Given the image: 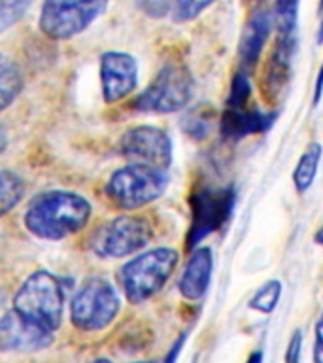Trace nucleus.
Returning a JSON list of instances; mask_svg holds the SVG:
<instances>
[{
	"label": "nucleus",
	"instance_id": "nucleus-1",
	"mask_svg": "<svg viewBox=\"0 0 323 363\" xmlns=\"http://www.w3.org/2000/svg\"><path fill=\"white\" fill-rule=\"evenodd\" d=\"M93 206L84 195L67 189H50L28 203L23 223L40 240H64L87 227Z\"/></svg>",
	"mask_w": 323,
	"mask_h": 363
},
{
	"label": "nucleus",
	"instance_id": "nucleus-2",
	"mask_svg": "<svg viewBox=\"0 0 323 363\" xmlns=\"http://www.w3.org/2000/svg\"><path fill=\"white\" fill-rule=\"evenodd\" d=\"M180 254L172 248L161 246L136 254L119 269V286L132 305L152 299L164 288L178 265Z\"/></svg>",
	"mask_w": 323,
	"mask_h": 363
},
{
	"label": "nucleus",
	"instance_id": "nucleus-3",
	"mask_svg": "<svg viewBox=\"0 0 323 363\" xmlns=\"http://www.w3.org/2000/svg\"><path fill=\"white\" fill-rule=\"evenodd\" d=\"M169 180V170L142 163H129L113 170L104 186V193L113 206L132 212L157 201L166 191Z\"/></svg>",
	"mask_w": 323,
	"mask_h": 363
},
{
	"label": "nucleus",
	"instance_id": "nucleus-4",
	"mask_svg": "<svg viewBox=\"0 0 323 363\" xmlns=\"http://www.w3.org/2000/svg\"><path fill=\"white\" fill-rule=\"evenodd\" d=\"M13 311L51 333L57 331L64 314L61 280L45 269L30 272L13 297Z\"/></svg>",
	"mask_w": 323,
	"mask_h": 363
},
{
	"label": "nucleus",
	"instance_id": "nucleus-5",
	"mask_svg": "<svg viewBox=\"0 0 323 363\" xmlns=\"http://www.w3.org/2000/svg\"><path fill=\"white\" fill-rule=\"evenodd\" d=\"M152 223L138 214H121L91 233L87 246L101 259H121L138 254L152 242Z\"/></svg>",
	"mask_w": 323,
	"mask_h": 363
},
{
	"label": "nucleus",
	"instance_id": "nucleus-6",
	"mask_svg": "<svg viewBox=\"0 0 323 363\" xmlns=\"http://www.w3.org/2000/svg\"><path fill=\"white\" fill-rule=\"evenodd\" d=\"M195 93L191 70L180 62L164 65L155 78L146 85V89L136 95L132 101L136 112L142 113H164L180 112L191 102Z\"/></svg>",
	"mask_w": 323,
	"mask_h": 363
},
{
	"label": "nucleus",
	"instance_id": "nucleus-7",
	"mask_svg": "<svg viewBox=\"0 0 323 363\" xmlns=\"http://www.w3.org/2000/svg\"><path fill=\"white\" fill-rule=\"evenodd\" d=\"M121 306L118 289L101 277L87 278L70 301V322L78 331L96 333L115 320Z\"/></svg>",
	"mask_w": 323,
	"mask_h": 363
},
{
	"label": "nucleus",
	"instance_id": "nucleus-8",
	"mask_svg": "<svg viewBox=\"0 0 323 363\" xmlns=\"http://www.w3.org/2000/svg\"><path fill=\"white\" fill-rule=\"evenodd\" d=\"M110 0H44L38 27L51 40H70L106 11Z\"/></svg>",
	"mask_w": 323,
	"mask_h": 363
},
{
	"label": "nucleus",
	"instance_id": "nucleus-9",
	"mask_svg": "<svg viewBox=\"0 0 323 363\" xmlns=\"http://www.w3.org/2000/svg\"><path fill=\"white\" fill-rule=\"evenodd\" d=\"M234 193L231 189L203 187L191 197V227L187 233V248H197L198 242L217 231L232 212Z\"/></svg>",
	"mask_w": 323,
	"mask_h": 363
},
{
	"label": "nucleus",
	"instance_id": "nucleus-10",
	"mask_svg": "<svg viewBox=\"0 0 323 363\" xmlns=\"http://www.w3.org/2000/svg\"><path fill=\"white\" fill-rule=\"evenodd\" d=\"M119 153L130 163L149 164L169 170L174 159V146L166 130L155 125H136L123 133L119 140Z\"/></svg>",
	"mask_w": 323,
	"mask_h": 363
},
{
	"label": "nucleus",
	"instance_id": "nucleus-11",
	"mask_svg": "<svg viewBox=\"0 0 323 363\" xmlns=\"http://www.w3.org/2000/svg\"><path fill=\"white\" fill-rule=\"evenodd\" d=\"M101 89L106 104H115L138 87V62L125 51H106L101 55Z\"/></svg>",
	"mask_w": 323,
	"mask_h": 363
},
{
	"label": "nucleus",
	"instance_id": "nucleus-12",
	"mask_svg": "<svg viewBox=\"0 0 323 363\" xmlns=\"http://www.w3.org/2000/svg\"><path fill=\"white\" fill-rule=\"evenodd\" d=\"M53 342V333L30 322L13 308L0 318V352H38Z\"/></svg>",
	"mask_w": 323,
	"mask_h": 363
},
{
	"label": "nucleus",
	"instance_id": "nucleus-13",
	"mask_svg": "<svg viewBox=\"0 0 323 363\" xmlns=\"http://www.w3.org/2000/svg\"><path fill=\"white\" fill-rule=\"evenodd\" d=\"M214 271V254L208 246H197L191 250V255L181 272L178 289L183 299L198 301L203 299L210 288Z\"/></svg>",
	"mask_w": 323,
	"mask_h": 363
},
{
	"label": "nucleus",
	"instance_id": "nucleus-14",
	"mask_svg": "<svg viewBox=\"0 0 323 363\" xmlns=\"http://www.w3.org/2000/svg\"><path fill=\"white\" fill-rule=\"evenodd\" d=\"M272 30V17L271 11L257 10L254 11L249 19L244 25V30L240 34V42H238V55L240 61L246 67H254L259 61L263 48H265L266 40L271 36Z\"/></svg>",
	"mask_w": 323,
	"mask_h": 363
},
{
	"label": "nucleus",
	"instance_id": "nucleus-15",
	"mask_svg": "<svg viewBox=\"0 0 323 363\" xmlns=\"http://www.w3.org/2000/svg\"><path fill=\"white\" fill-rule=\"evenodd\" d=\"M274 118L276 113H265L257 108H227L221 118V133L229 138H242V136L265 133Z\"/></svg>",
	"mask_w": 323,
	"mask_h": 363
},
{
	"label": "nucleus",
	"instance_id": "nucleus-16",
	"mask_svg": "<svg viewBox=\"0 0 323 363\" xmlns=\"http://www.w3.org/2000/svg\"><path fill=\"white\" fill-rule=\"evenodd\" d=\"M23 85L25 79L19 65L4 53H0V113L17 101V96L21 95Z\"/></svg>",
	"mask_w": 323,
	"mask_h": 363
},
{
	"label": "nucleus",
	"instance_id": "nucleus-17",
	"mask_svg": "<svg viewBox=\"0 0 323 363\" xmlns=\"http://www.w3.org/2000/svg\"><path fill=\"white\" fill-rule=\"evenodd\" d=\"M319 159H322V144L312 142L310 146L302 152L293 170V186L299 193L308 191L312 187V184L316 180Z\"/></svg>",
	"mask_w": 323,
	"mask_h": 363
},
{
	"label": "nucleus",
	"instance_id": "nucleus-18",
	"mask_svg": "<svg viewBox=\"0 0 323 363\" xmlns=\"http://www.w3.org/2000/svg\"><path fill=\"white\" fill-rule=\"evenodd\" d=\"M271 17L278 38H295L299 21V0H276Z\"/></svg>",
	"mask_w": 323,
	"mask_h": 363
},
{
	"label": "nucleus",
	"instance_id": "nucleus-19",
	"mask_svg": "<svg viewBox=\"0 0 323 363\" xmlns=\"http://www.w3.org/2000/svg\"><path fill=\"white\" fill-rule=\"evenodd\" d=\"M25 197V182L13 170H0V218L16 208Z\"/></svg>",
	"mask_w": 323,
	"mask_h": 363
},
{
	"label": "nucleus",
	"instance_id": "nucleus-20",
	"mask_svg": "<svg viewBox=\"0 0 323 363\" xmlns=\"http://www.w3.org/2000/svg\"><path fill=\"white\" fill-rule=\"evenodd\" d=\"M280 295H282V282L280 280H268L249 299V308H254L261 314H271L276 308Z\"/></svg>",
	"mask_w": 323,
	"mask_h": 363
},
{
	"label": "nucleus",
	"instance_id": "nucleus-21",
	"mask_svg": "<svg viewBox=\"0 0 323 363\" xmlns=\"http://www.w3.org/2000/svg\"><path fill=\"white\" fill-rule=\"evenodd\" d=\"M214 2H217V0H174L169 16L178 25L189 23L193 19H197L203 11L208 10Z\"/></svg>",
	"mask_w": 323,
	"mask_h": 363
},
{
	"label": "nucleus",
	"instance_id": "nucleus-22",
	"mask_svg": "<svg viewBox=\"0 0 323 363\" xmlns=\"http://www.w3.org/2000/svg\"><path fill=\"white\" fill-rule=\"evenodd\" d=\"M34 0H0V33L21 21Z\"/></svg>",
	"mask_w": 323,
	"mask_h": 363
},
{
	"label": "nucleus",
	"instance_id": "nucleus-23",
	"mask_svg": "<svg viewBox=\"0 0 323 363\" xmlns=\"http://www.w3.org/2000/svg\"><path fill=\"white\" fill-rule=\"evenodd\" d=\"M249 95H251V84L244 72H237L231 79V91L227 99V108H242L248 106Z\"/></svg>",
	"mask_w": 323,
	"mask_h": 363
},
{
	"label": "nucleus",
	"instance_id": "nucleus-24",
	"mask_svg": "<svg viewBox=\"0 0 323 363\" xmlns=\"http://www.w3.org/2000/svg\"><path fill=\"white\" fill-rule=\"evenodd\" d=\"M172 2L174 0H135L136 8L152 19H163L164 16H169Z\"/></svg>",
	"mask_w": 323,
	"mask_h": 363
},
{
	"label": "nucleus",
	"instance_id": "nucleus-25",
	"mask_svg": "<svg viewBox=\"0 0 323 363\" xmlns=\"http://www.w3.org/2000/svg\"><path fill=\"white\" fill-rule=\"evenodd\" d=\"M300 354H302V333L300 329H295L285 350V363H300Z\"/></svg>",
	"mask_w": 323,
	"mask_h": 363
},
{
	"label": "nucleus",
	"instance_id": "nucleus-26",
	"mask_svg": "<svg viewBox=\"0 0 323 363\" xmlns=\"http://www.w3.org/2000/svg\"><path fill=\"white\" fill-rule=\"evenodd\" d=\"M186 340H187V333H181L180 337L172 342V346H170L169 352H166V356L163 357V362L161 363H176L178 356L181 354V348H183V345H186Z\"/></svg>",
	"mask_w": 323,
	"mask_h": 363
},
{
	"label": "nucleus",
	"instance_id": "nucleus-27",
	"mask_svg": "<svg viewBox=\"0 0 323 363\" xmlns=\"http://www.w3.org/2000/svg\"><path fill=\"white\" fill-rule=\"evenodd\" d=\"M316 339H314V363H322V322L316 323Z\"/></svg>",
	"mask_w": 323,
	"mask_h": 363
},
{
	"label": "nucleus",
	"instance_id": "nucleus-28",
	"mask_svg": "<svg viewBox=\"0 0 323 363\" xmlns=\"http://www.w3.org/2000/svg\"><path fill=\"white\" fill-rule=\"evenodd\" d=\"M319 99H322V74H317L316 79V91H314V106L319 104Z\"/></svg>",
	"mask_w": 323,
	"mask_h": 363
},
{
	"label": "nucleus",
	"instance_id": "nucleus-29",
	"mask_svg": "<svg viewBox=\"0 0 323 363\" xmlns=\"http://www.w3.org/2000/svg\"><path fill=\"white\" fill-rule=\"evenodd\" d=\"M246 363H263V352L261 350H255L251 352L246 359Z\"/></svg>",
	"mask_w": 323,
	"mask_h": 363
},
{
	"label": "nucleus",
	"instance_id": "nucleus-30",
	"mask_svg": "<svg viewBox=\"0 0 323 363\" xmlns=\"http://www.w3.org/2000/svg\"><path fill=\"white\" fill-rule=\"evenodd\" d=\"M91 363H112V362H108V359L101 357V359H95V362H91Z\"/></svg>",
	"mask_w": 323,
	"mask_h": 363
},
{
	"label": "nucleus",
	"instance_id": "nucleus-31",
	"mask_svg": "<svg viewBox=\"0 0 323 363\" xmlns=\"http://www.w3.org/2000/svg\"><path fill=\"white\" fill-rule=\"evenodd\" d=\"M132 363H153V362H132Z\"/></svg>",
	"mask_w": 323,
	"mask_h": 363
}]
</instances>
